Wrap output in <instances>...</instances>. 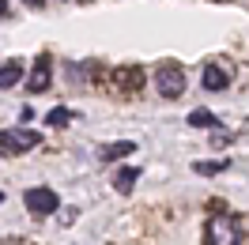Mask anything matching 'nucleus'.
Returning a JSON list of instances; mask_svg holds the SVG:
<instances>
[{
    "mask_svg": "<svg viewBox=\"0 0 249 245\" xmlns=\"http://www.w3.org/2000/svg\"><path fill=\"white\" fill-rule=\"evenodd\" d=\"M200 79H204V91H227L231 79H234V72H231V64H227V61H208Z\"/></svg>",
    "mask_w": 249,
    "mask_h": 245,
    "instance_id": "39448f33",
    "label": "nucleus"
},
{
    "mask_svg": "<svg viewBox=\"0 0 249 245\" xmlns=\"http://www.w3.org/2000/svg\"><path fill=\"white\" fill-rule=\"evenodd\" d=\"M46 121L53 124V128H61V124H68V121H72V109H68V106H57V109H49V113H46Z\"/></svg>",
    "mask_w": 249,
    "mask_h": 245,
    "instance_id": "9b49d317",
    "label": "nucleus"
},
{
    "mask_svg": "<svg viewBox=\"0 0 249 245\" xmlns=\"http://www.w3.org/2000/svg\"><path fill=\"white\" fill-rule=\"evenodd\" d=\"M49 83H53V61H49V53H42L34 61L31 76H27V87H31V94H42V91H49Z\"/></svg>",
    "mask_w": 249,
    "mask_h": 245,
    "instance_id": "423d86ee",
    "label": "nucleus"
},
{
    "mask_svg": "<svg viewBox=\"0 0 249 245\" xmlns=\"http://www.w3.org/2000/svg\"><path fill=\"white\" fill-rule=\"evenodd\" d=\"M23 204L31 208V215H53L61 208V196H57L53 189H46V185H34V189L23 192Z\"/></svg>",
    "mask_w": 249,
    "mask_h": 245,
    "instance_id": "20e7f679",
    "label": "nucleus"
},
{
    "mask_svg": "<svg viewBox=\"0 0 249 245\" xmlns=\"http://www.w3.org/2000/svg\"><path fill=\"white\" fill-rule=\"evenodd\" d=\"M231 132H223V128H212V143H219V147H223V143H231Z\"/></svg>",
    "mask_w": 249,
    "mask_h": 245,
    "instance_id": "4468645a",
    "label": "nucleus"
},
{
    "mask_svg": "<svg viewBox=\"0 0 249 245\" xmlns=\"http://www.w3.org/2000/svg\"><path fill=\"white\" fill-rule=\"evenodd\" d=\"M23 4H31V8H42V4H46V0H23Z\"/></svg>",
    "mask_w": 249,
    "mask_h": 245,
    "instance_id": "2eb2a0df",
    "label": "nucleus"
},
{
    "mask_svg": "<svg viewBox=\"0 0 249 245\" xmlns=\"http://www.w3.org/2000/svg\"><path fill=\"white\" fill-rule=\"evenodd\" d=\"M231 166V162H227V158H215V162H196V174H223V170Z\"/></svg>",
    "mask_w": 249,
    "mask_h": 245,
    "instance_id": "f8f14e48",
    "label": "nucleus"
},
{
    "mask_svg": "<svg viewBox=\"0 0 249 245\" xmlns=\"http://www.w3.org/2000/svg\"><path fill=\"white\" fill-rule=\"evenodd\" d=\"M117 79H121V83H128V87H140V83H143V72H140V68H128V72L121 68V72H117Z\"/></svg>",
    "mask_w": 249,
    "mask_h": 245,
    "instance_id": "ddd939ff",
    "label": "nucleus"
},
{
    "mask_svg": "<svg viewBox=\"0 0 249 245\" xmlns=\"http://www.w3.org/2000/svg\"><path fill=\"white\" fill-rule=\"evenodd\" d=\"M189 87V76L185 68H178V64H159L155 68V91L162 98H181Z\"/></svg>",
    "mask_w": 249,
    "mask_h": 245,
    "instance_id": "7ed1b4c3",
    "label": "nucleus"
},
{
    "mask_svg": "<svg viewBox=\"0 0 249 245\" xmlns=\"http://www.w3.org/2000/svg\"><path fill=\"white\" fill-rule=\"evenodd\" d=\"M189 124H196V128H208V132H212V128H219V117L215 113H212V109H193V113H189Z\"/></svg>",
    "mask_w": 249,
    "mask_h": 245,
    "instance_id": "1a4fd4ad",
    "label": "nucleus"
},
{
    "mask_svg": "<svg viewBox=\"0 0 249 245\" xmlns=\"http://www.w3.org/2000/svg\"><path fill=\"white\" fill-rule=\"evenodd\" d=\"M204 245H242V227L234 215H212L204 227Z\"/></svg>",
    "mask_w": 249,
    "mask_h": 245,
    "instance_id": "f257e3e1",
    "label": "nucleus"
},
{
    "mask_svg": "<svg viewBox=\"0 0 249 245\" xmlns=\"http://www.w3.org/2000/svg\"><path fill=\"white\" fill-rule=\"evenodd\" d=\"M132 151H136L132 140H117V143H106V147L98 151V158H102V162H117V158H124V155H132Z\"/></svg>",
    "mask_w": 249,
    "mask_h": 245,
    "instance_id": "0eeeda50",
    "label": "nucleus"
},
{
    "mask_svg": "<svg viewBox=\"0 0 249 245\" xmlns=\"http://www.w3.org/2000/svg\"><path fill=\"white\" fill-rule=\"evenodd\" d=\"M38 143H42V132L23 128V124L4 128V132H0V155H23V151H34Z\"/></svg>",
    "mask_w": 249,
    "mask_h": 245,
    "instance_id": "f03ea898",
    "label": "nucleus"
},
{
    "mask_svg": "<svg viewBox=\"0 0 249 245\" xmlns=\"http://www.w3.org/2000/svg\"><path fill=\"white\" fill-rule=\"evenodd\" d=\"M140 181V170L136 166H124V170H117V177H113V189L117 192H132V185Z\"/></svg>",
    "mask_w": 249,
    "mask_h": 245,
    "instance_id": "6e6552de",
    "label": "nucleus"
},
{
    "mask_svg": "<svg viewBox=\"0 0 249 245\" xmlns=\"http://www.w3.org/2000/svg\"><path fill=\"white\" fill-rule=\"evenodd\" d=\"M19 79H23V64H4V68H0V87H12V83H19Z\"/></svg>",
    "mask_w": 249,
    "mask_h": 245,
    "instance_id": "9d476101",
    "label": "nucleus"
},
{
    "mask_svg": "<svg viewBox=\"0 0 249 245\" xmlns=\"http://www.w3.org/2000/svg\"><path fill=\"white\" fill-rule=\"evenodd\" d=\"M0 200H4V192H0Z\"/></svg>",
    "mask_w": 249,
    "mask_h": 245,
    "instance_id": "f3484780",
    "label": "nucleus"
},
{
    "mask_svg": "<svg viewBox=\"0 0 249 245\" xmlns=\"http://www.w3.org/2000/svg\"><path fill=\"white\" fill-rule=\"evenodd\" d=\"M4 12H8V4H4V0H0V16H4Z\"/></svg>",
    "mask_w": 249,
    "mask_h": 245,
    "instance_id": "dca6fc26",
    "label": "nucleus"
}]
</instances>
